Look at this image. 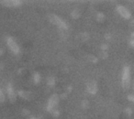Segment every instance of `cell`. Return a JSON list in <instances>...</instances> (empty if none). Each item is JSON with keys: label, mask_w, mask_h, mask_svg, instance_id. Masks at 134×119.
I'll return each mask as SVG.
<instances>
[{"label": "cell", "mask_w": 134, "mask_h": 119, "mask_svg": "<svg viewBox=\"0 0 134 119\" xmlns=\"http://www.w3.org/2000/svg\"><path fill=\"white\" fill-rule=\"evenodd\" d=\"M122 87L123 89L128 90L130 85V68L128 66L124 67L123 69V74H122Z\"/></svg>", "instance_id": "6da1fadb"}, {"label": "cell", "mask_w": 134, "mask_h": 119, "mask_svg": "<svg viewBox=\"0 0 134 119\" xmlns=\"http://www.w3.org/2000/svg\"><path fill=\"white\" fill-rule=\"evenodd\" d=\"M49 19H50V21L52 23V24L58 26L61 29L65 30L68 28V25H67L62 19H60L59 17H57L56 15H50L49 16Z\"/></svg>", "instance_id": "7a4b0ae2"}, {"label": "cell", "mask_w": 134, "mask_h": 119, "mask_svg": "<svg viewBox=\"0 0 134 119\" xmlns=\"http://www.w3.org/2000/svg\"><path fill=\"white\" fill-rule=\"evenodd\" d=\"M58 103H59V95L54 93L52 96L50 97L48 101V106H47V110L51 113L56 110V106L58 105Z\"/></svg>", "instance_id": "3957f363"}, {"label": "cell", "mask_w": 134, "mask_h": 119, "mask_svg": "<svg viewBox=\"0 0 134 119\" xmlns=\"http://www.w3.org/2000/svg\"><path fill=\"white\" fill-rule=\"evenodd\" d=\"M7 43H8V46L9 47V49L11 50V51L15 54H19V47L17 44V42L15 41V39L12 37H8L7 38Z\"/></svg>", "instance_id": "277c9868"}, {"label": "cell", "mask_w": 134, "mask_h": 119, "mask_svg": "<svg viewBox=\"0 0 134 119\" xmlns=\"http://www.w3.org/2000/svg\"><path fill=\"white\" fill-rule=\"evenodd\" d=\"M117 10H118V12L119 13V15L121 16V17H123L124 19H130V17H131V14H130V12L129 11L128 9H127L125 7H123V6H118L117 7Z\"/></svg>", "instance_id": "5b68a950"}, {"label": "cell", "mask_w": 134, "mask_h": 119, "mask_svg": "<svg viewBox=\"0 0 134 119\" xmlns=\"http://www.w3.org/2000/svg\"><path fill=\"white\" fill-rule=\"evenodd\" d=\"M86 90L89 93L91 94H95L97 92V82L95 81H89L87 82V85H86Z\"/></svg>", "instance_id": "8992f818"}, {"label": "cell", "mask_w": 134, "mask_h": 119, "mask_svg": "<svg viewBox=\"0 0 134 119\" xmlns=\"http://www.w3.org/2000/svg\"><path fill=\"white\" fill-rule=\"evenodd\" d=\"M8 99H9L10 102L11 103L16 102V100H17V95H16L13 87H12V85L10 84L8 85Z\"/></svg>", "instance_id": "52a82bcc"}, {"label": "cell", "mask_w": 134, "mask_h": 119, "mask_svg": "<svg viewBox=\"0 0 134 119\" xmlns=\"http://www.w3.org/2000/svg\"><path fill=\"white\" fill-rule=\"evenodd\" d=\"M3 4L6 5V7H19L21 5V1H15V0H11V1H3Z\"/></svg>", "instance_id": "ba28073f"}, {"label": "cell", "mask_w": 134, "mask_h": 119, "mask_svg": "<svg viewBox=\"0 0 134 119\" xmlns=\"http://www.w3.org/2000/svg\"><path fill=\"white\" fill-rule=\"evenodd\" d=\"M19 95H20L22 98L26 99V100H30L32 98V93L30 92H25V91H19Z\"/></svg>", "instance_id": "9c48e42d"}, {"label": "cell", "mask_w": 134, "mask_h": 119, "mask_svg": "<svg viewBox=\"0 0 134 119\" xmlns=\"http://www.w3.org/2000/svg\"><path fill=\"white\" fill-rule=\"evenodd\" d=\"M89 38V35L87 33H83V34H80V39L82 41H85Z\"/></svg>", "instance_id": "30bf717a"}, {"label": "cell", "mask_w": 134, "mask_h": 119, "mask_svg": "<svg viewBox=\"0 0 134 119\" xmlns=\"http://www.w3.org/2000/svg\"><path fill=\"white\" fill-rule=\"evenodd\" d=\"M79 16H80V13L78 12V10H74V11L72 12V17H73L74 19H78Z\"/></svg>", "instance_id": "8fae6325"}, {"label": "cell", "mask_w": 134, "mask_h": 119, "mask_svg": "<svg viewBox=\"0 0 134 119\" xmlns=\"http://www.w3.org/2000/svg\"><path fill=\"white\" fill-rule=\"evenodd\" d=\"M97 19L98 21H103L105 19V16L102 13H97Z\"/></svg>", "instance_id": "7c38bea8"}, {"label": "cell", "mask_w": 134, "mask_h": 119, "mask_svg": "<svg viewBox=\"0 0 134 119\" xmlns=\"http://www.w3.org/2000/svg\"><path fill=\"white\" fill-rule=\"evenodd\" d=\"M87 59H88V61H90V62H97V59L93 55L87 56Z\"/></svg>", "instance_id": "4fadbf2b"}, {"label": "cell", "mask_w": 134, "mask_h": 119, "mask_svg": "<svg viewBox=\"0 0 134 119\" xmlns=\"http://www.w3.org/2000/svg\"><path fill=\"white\" fill-rule=\"evenodd\" d=\"M40 79H41V76H40L39 73H35V74H34V82H35L36 84H38V82H40Z\"/></svg>", "instance_id": "5bb4252c"}, {"label": "cell", "mask_w": 134, "mask_h": 119, "mask_svg": "<svg viewBox=\"0 0 134 119\" xmlns=\"http://www.w3.org/2000/svg\"><path fill=\"white\" fill-rule=\"evenodd\" d=\"M5 102V94L3 93L2 90L0 89V103Z\"/></svg>", "instance_id": "9a60e30c"}, {"label": "cell", "mask_w": 134, "mask_h": 119, "mask_svg": "<svg viewBox=\"0 0 134 119\" xmlns=\"http://www.w3.org/2000/svg\"><path fill=\"white\" fill-rule=\"evenodd\" d=\"M88 105H89V104H88V102H87L86 100H84V101L82 102V106H83L84 108H87V106H88Z\"/></svg>", "instance_id": "2e32d148"}, {"label": "cell", "mask_w": 134, "mask_h": 119, "mask_svg": "<svg viewBox=\"0 0 134 119\" xmlns=\"http://www.w3.org/2000/svg\"><path fill=\"white\" fill-rule=\"evenodd\" d=\"M48 84H49L50 86H52V85H53V84H54V80H53V79H52V78H50V79H49Z\"/></svg>", "instance_id": "e0dca14e"}, {"label": "cell", "mask_w": 134, "mask_h": 119, "mask_svg": "<svg viewBox=\"0 0 134 119\" xmlns=\"http://www.w3.org/2000/svg\"><path fill=\"white\" fill-rule=\"evenodd\" d=\"M128 99L130 101V102L134 103V94H130V95L128 96Z\"/></svg>", "instance_id": "ac0fdd59"}, {"label": "cell", "mask_w": 134, "mask_h": 119, "mask_svg": "<svg viewBox=\"0 0 134 119\" xmlns=\"http://www.w3.org/2000/svg\"><path fill=\"white\" fill-rule=\"evenodd\" d=\"M100 55H101V57L104 59V58H107V56H108V53H107L106 51H104V50H102V52L100 53Z\"/></svg>", "instance_id": "d6986e66"}, {"label": "cell", "mask_w": 134, "mask_h": 119, "mask_svg": "<svg viewBox=\"0 0 134 119\" xmlns=\"http://www.w3.org/2000/svg\"><path fill=\"white\" fill-rule=\"evenodd\" d=\"M131 112H132V111H131V109H130V108H127V109L125 110V113H127L129 115H131Z\"/></svg>", "instance_id": "ffe728a7"}, {"label": "cell", "mask_w": 134, "mask_h": 119, "mask_svg": "<svg viewBox=\"0 0 134 119\" xmlns=\"http://www.w3.org/2000/svg\"><path fill=\"white\" fill-rule=\"evenodd\" d=\"M101 49H102V50L106 51V50L108 49V45H107V44H103L102 46H101Z\"/></svg>", "instance_id": "44dd1931"}, {"label": "cell", "mask_w": 134, "mask_h": 119, "mask_svg": "<svg viewBox=\"0 0 134 119\" xmlns=\"http://www.w3.org/2000/svg\"><path fill=\"white\" fill-rule=\"evenodd\" d=\"M130 45H131L132 47H134V39H132V40H130Z\"/></svg>", "instance_id": "7402d4cb"}, {"label": "cell", "mask_w": 134, "mask_h": 119, "mask_svg": "<svg viewBox=\"0 0 134 119\" xmlns=\"http://www.w3.org/2000/svg\"><path fill=\"white\" fill-rule=\"evenodd\" d=\"M130 26L134 28V19H133V20H131V22H130Z\"/></svg>", "instance_id": "603a6c76"}, {"label": "cell", "mask_w": 134, "mask_h": 119, "mask_svg": "<svg viewBox=\"0 0 134 119\" xmlns=\"http://www.w3.org/2000/svg\"><path fill=\"white\" fill-rule=\"evenodd\" d=\"M109 38H110L109 34H107V35H106V39H109Z\"/></svg>", "instance_id": "cb8c5ba5"}, {"label": "cell", "mask_w": 134, "mask_h": 119, "mask_svg": "<svg viewBox=\"0 0 134 119\" xmlns=\"http://www.w3.org/2000/svg\"><path fill=\"white\" fill-rule=\"evenodd\" d=\"M131 38L134 39V32H132V33H131Z\"/></svg>", "instance_id": "d4e9b609"}, {"label": "cell", "mask_w": 134, "mask_h": 119, "mask_svg": "<svg viewBox=\"0 0 134 119\" xmlns=\"http://www.w3.org/2000/svg\"><path fill=\"white\" fill-rule=\"evenodd\" d=\"M30 119H37V118H36V117H33V116H32V117H31V118H30Z\"/></svg>", "instance_id": "484cf974"}, {"label": "cell", "mask_w": 134, "mask_h": 119, "mask_svg": "<svg viewBox=\"0 0 134 119\" xmlns=\"http://www.w3.org/2000/svg\"><path fill=\"white\" fill-rule=\"evenodd\" d=\"M133 89H134V84H133Z\"/></svg>", "instance_id": "4316f807"}]
</instances>
